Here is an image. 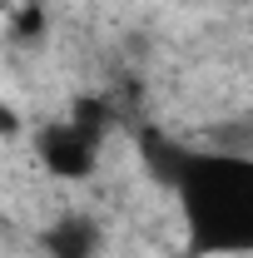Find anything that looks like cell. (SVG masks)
Masks as SVG:
<instances>
[{
    "label": "cell",
    "mask_w": 253,
    "mask_h": 258,
    "mask_svg": "<svg viewBox=\"0 0 253 258\" xmlns=\"http://www.w3.org/2000/svg\"><path fill=\"white\" fill-rule=\"evenodd\" d=\"M15 134H20V109L0 95V139H15Z\"/></svg>",
    "instance_id": "1"
}]
</instances>
